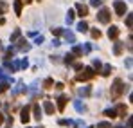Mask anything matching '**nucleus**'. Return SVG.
Listing matches in <instances>:
<instances>
[{
    "label": "nucleus",
    "mask_w": 133,
    "mask_h": 128,
    "mask_svg": "<svg viewBox=\"0 0 133 128\" xmlns=\"http://www.w3.org/2000/svg\"><path fill=\"white\" fill-rule=\"evenodd\" d=\"M90 34H92V38H94V40H99V38H101V31H99V29H92V31H90Z\"/></svg>",
    "instance_id": "nucleus-27"
},
{
    "label": "nucleus",
    "mask_w": 133,
    "mask_h": 128,
    "mask_svg": "<svg viewBox=\"0 0 133 128\" xmlns=\"http://www.w3.org/2000/svg\"><path fill=\"white\" fill-rule=\"evenodd\" d=\"M76 13H77L81 18H85V16L88 15V5H85V4H76Z\"/></svg>",
    "instance_id": "nucleus-7"
},
{
    "label": "nucleus",
    "mask_w": 133,
    "mask_h": 128,
    "mask_svg": "<svg viewBox=\"0 0 133 128\" xmlns=\"http://www.w3.org/2000/svg\"><path fill=\"white\" fill-rule=\"evenodd\" d=\"M52 45H54V47H58V45H61V42H59V40H52Z\"/></svg>",
    "instance_id": "nucleus-43"
},
{
    "label": "nucleus",
    "mask_w": 133,
    "mask_h": 128,
    "mask_svg": "<svg viewBox=\"0 0 133 128\" xmlns=\"http://www.w3.org/2000/svg\"><path fill=\"white\" fill-rule=\"evenodd\" d=\"M74 108H76V110H77L79 114H83V112L87 110V107H85V105H83L81 101H74Z\"/></svg>",
    "instance_id": "nucleus-21"
},
{
    "label": "nucleus",
    "mask_w": 133,
    "mask_h": 128,
    "mask_svg": "<svg viewBox=\"0 0 133 128\" xmlns=\"http://www.w3.org/2000/svg\"><path fill=\"white\" fill-rule=\"evenodd\" d=\"M113 9H115V15H117V16H124V15H126V2L115 0V2H113Z\"/></svg>",
    "instance_id": "nucleus-4"
},
{
    "label": "nucleus",
    "mask_w": 133,
    "mask_h": 128,
    "mask_svg": "<svg viewBox=\"0 0 133 128\" xmlns=\"http://www.w3.org/2000/svg\"><path fill=\"white\" fill-rule=\"evenodd\" d=\"M88 29H90V27H88V23H87L85 20H81L79 23H77V31H79V33H87Z\"/></svg>",
    "instance_id": "nucleus-19"
},
{
    "label": "nucleus",
    "mask_w": 133,
    "mask_h": 128,
    "mask_svg": "<svg viewBox=\"0 0 133 128\" xmlns=\"http://www.w3.org/2000/svg\"><path fill=\"white\" fill-rule=\"evenodd\" d=\"M43 110L49 114V115H52V114H54V105H52L50 101H45L43 103Z\"/></svg>",
    "instance_id": "nucleus-16"
},
{
    "label": "nucleus",
    "mask_w": 133,
    "mask_h": 128,
    "mask_svg": "<svg viewBox=\"0 0 133 128\" xmlns=\"http://www.w3.org/2000/svg\"><path fill=\"white\" fill-rule=\"evenodd\" d=\"M43 87L45 88H52V87H54V80H52V78H47L43 81Z\"/></svg>",
    "instance_id": "nucleus-28"
},
{
    "label": "nucleus",
    "mask_w": 133,
    "mask_h": 128,
    "mask_svg": "<svg viewBox=\"0 0 133 128\" xmlns=\"http://www.w3.org/2000/svg\"><path fill=\"white\" fill-rule=\"evenodd\" d=\"M131 25H133V15H131V13H128V15H126V27L131 29Z\"/></svg>",
    "instance_id": "nucleus-25"
},
{
    "label": "nucleus",
    "mask_w": 133,
    "mask_h": 128,
    "mask_svg": "<svg viewBox=\"0 0 133 128\" xmlns=\"http://www.w3.org/2000/svg\"><path fill=\"white\" fill-rule=\"evenodd\" d=\"M0 51H2V42H0Z\"/></svg>",
    "instance_id": "nucleus-47"
},
{
    "label": "nucleus",
    "mask_w": 133,
    "mask_h": 128,
    "mask_svg": "<svg viewBox=\"0 0 133 128\" xmlns=\"http://www.w3.org/2000/svg\"><path fill=\"white\" fill-rule=\"evenodd\" d=\"M2 123H4V114L0 112V125H2Z\"/></svg>",
    "instance_id": "nucleus-45"
},
{
    "label": "nucleus",
    "mask_w": 133,
    "mask_h": 128,
    "mask_svg": "<svg viewBox=\"0 0 133 128\" xmlns=\"http://www.w3.org/2000/svg\"><path fill=\"white\" fill-rule=\"evenodd\" d=\"M59 125H61V126H68V125H72V121H68V119H61Z\"/></svg>",
    "instance_id": "nucleus-37"
},
{
    "label": "nucleus",
    "mask_w": 133,
    "mask_h": 128,
    "mask_svg": "<svg viewBox=\"0 0 133 128\" xmlns=\"http://www.w3.org/2000/svg\"><path fill=\"white\" fill-rule=\"evenodd\" d=\"M38 128H43V126H38Z\"/></svg>",
    "instance_id": "nucleus-49"
},
{
    "label": "nucleus",
    "mask_w": 133,
    "mask_h": 128,
    "mask_svg": "<svg viewBox=\"0 0 133 128\" xmlns=\"http://www.w3.org/2000/svg\"><path fill=\"white\" fill-rule=\"evenodd\" d=\"M126 67L131 69V58H126Z\"/></svg>",
    "instance_id": "nucleus-41"
},
{
    "label": "nucleus",
    "mask_w": 133,
    "mask_h": 128,
    "mask_svg": "<svg viewBox=\"0 0 133 128\" xmlns=\"http://www.w3.org/2000/svg\"><path fill=\"white\" fill-rule=\"evenodd\" d=\"M72 67H74L76 70H81V69H83V63H79V62H76V63H72Z\"/></svg>",
    "instance_id": "nucleus-38"
},
{
    "label": "nucleus",
    "mask_w": 133,
    "mask_h": 128,
    "mask_svg": "<svg viewBox=\"0 0 133 128\" xmlns=\"http://www.w3.org/2000/svg\"><path fill=\"white\" fill-rule=\"evenodd\" d=\"M94 76H95V69H94V67H83L81 72L76 76V80H77V81H88Z\"/></svg>",
    "instance_id": "nucleus-2"
},
{
    "label": "nucleus",
    "mask_w": 133,
    "mask_h": 128,
    "mask_svg": "<svg viewBox=\"0 0 133 128\" xmlns=\"http://www.w3.org/2000/svg\"><path fill=\"white\" fill-rule=\"evenodd\" d=\"M126 92V85H124V81L122 80H115L113 83H111V88H110V94H111V99H119L122 94Z\"/></svg>",
    "instance_id": "nucleus-1"
},
{
    "label": "nucleus",
    "mask_w": 133,
    "mask_h": 128,
    "mask_svg": "<svg viewBox=\"0 0 133 128\" xmlns=\"http://www.w3.org/2000/svg\"><path fill=\"white\" fill-rule=\"evenodd\" d=\"M43 36H42V34H36V36H34V43H36V45H42V43H43Z\"/></svg>",
    "instance_id": "nucleus-34"
},
{
    "label": "nucleus",
    "mask_w": 133,
    "mask_h": 128,
    "mask_svg": "<svg viewBox=\"0 0 133 128\" xmlns=\"http://www.w3.org/2000/svg\"><path fill=\"white\" fill-rule=\"evenodd\" d=\"M101 67H103V63H101V60H97V58H94V69H97V70H99Z\"/></svg>",
    "instance_id": "nucleus-35"
},
{
    "label": "nucleus",
    "mask_w": 133,
    "mask_h": 128,
    "mask_svg": "<svg viewBox=\"0 0 133 128\" xmlns=\"http://www.w3.org/2000/svg\"><path fill=\"white\" fill-rule=\"evenodd\" d=\"M4 23H5V18H4V16H0V25H4Z\"/></svg>",
    "instance_id": "nucleus-44"
},
{
    "label": "nucleus",
    "mask_w": 133,
    "mask_h": 128,
    "mask_svg": "<svg viewBox=\"0 0 133 128\" xmlns=\"http://www.w3.org/2000/svg\"><path fill=\"white\" fill-rule=\"evenodd\" d=\"M22 90H25V88H23V83H22V81H18V83H16V88H13V94L16 96V94H20Z\"/></svg>",
    "instance_id": "nucleus-24"
},
{
    "label": "nucleus",
    "mask_w": 133,
    "mask_h": 128,
    "mask_svg": "<svg viewBox=\"0 0 133 128\" xmlns=\"http://www.w3.org/2000/svg\"><path fill=\"white\" fill-rule=\"evenodd\" d=\"M74 16H76V11H72V9H68V13H66L65 16V22L70 25V23H74Z\"/></svg>",
    "instance_id": "nucleus-18"
},
{
    "label": "nucleus",
    "mask_w": 133,
    "mask_h": 128,
    "mask_svg": "<svg viewBox=\"0 0 133 128\" xmlns=\"http://www.w3.org/2000/svg\"><path fill=\"white\" fill-rule=\"evenodd\" d=\"M5 11H7V4H5L4 0H0V16H2Z\"/></svg>",
    "instance_id": "nucleus-32"
},
{
    "label": "nucleus",
    "mask_w": 133,
    "mask_h": 128,
    "mask_svg": "<svg viewBox=\"0 0 133 128\" xmlns=\"http://www.w3.org/2000/svg\"><path fill=\"white\" fill-rule=\"evenodd\" d=\"M81 49H83V52H90V51H92V45L87 43V45H85V47H81Z\"/></svg>",
    "instance_id": "nucleus-39"
},
{
    "label": "nucleus",
    "mask_w": 133,
    "mask_h": 128,
    "mask_svg": "<svg viewBox=\"0 0 133 128\" xmlns=\"http://www.w3.org/2000/svg\"><path fill=\"white\" fill-rule=\"evenodd\" d=\"M95 128H111V123L103 121V123H97V126H95Z\"/></svg>",
    "instance_id": "nucleus-33"
},
{
    "label": "nucleus",
    "mask_w": 133,
    "mask_h": 128,
    "mask_svg": "<svg viewBox=\"0 0 133 128\" xmlns=\"http://www.w3.org/2000/svg\"><path fill=\"white\" fill-rule=\"evenodd\" d=\"M29 119H31V107L27 105V107H23L22 112H20V121H22L23 125H27V123H29Z\"/></svg>",
    "instance_id": "nucleus-5"
},
{
    "label": "nucleus",
    "mask_w": 133,
    "mask_h": 128,
    "mask_svg": "<svg viewBox=\"0 0 133 128\" xmlns=\"http://www.w3.org/2000/svg\"><path fill=\"white\" fill-rule=\"evenodd\" d=\"M66 101H68V97H66V96H59V97H58V110H59V112H63V110H65Z\"/></svg>",
    "instance_id": "nucleus-10"
},
{
    "label": "nucleus",
    "mask_w": 133,
    "mask_h": 128,
    "mask_svg": "<svg viewBox=\"0 0 133 128\" xmlns=\"http://www.w3.org/2000/svg\"><path fill=\"white\" fill-rule=\"evenodd\" d=\"M87 128H94V126H87Z\"/></svg>",
    "instance_id": "nucleus-48"
},
{
    "label": "nucleus",
    "mask_w": 133,
    "mask_h": 128,
    "mask_svg": "<svg viewBox=\"0 0 133 128\" xmlns=\"http://www.w3.org/2000/svg\"><path fill=\"white\" fill-rule=\"evenodd\" d=\"M22 7H23V0H15V4H13V9H15V13L20 16L22 15Z\"/></svg>",
    "instance_id": "nucleus-12"
},
{
    "label": "nucleus",
    "mask_w": 133,
    "mask_h": 128,
    "mask_svg": "<svg viewBox=\"0 0 133 128\" xmlns=\"http://www.w3.org/2000/svg\"><path fill=\"white\" fill-rule=\"evenodd\" d=\"M111 70H113V69H111V65H110V63H106L104 67H103V70H101V76H104V78H108V76L111 74Z\"/></svg>",
    "instance_id": "nucleus-17"
},
{
    "label": "nucleus",
    "mask_w": 133,
    "mask_h": 128,
    "mask_svg": "<svg viewBox=\"0 0 133 128\" xmlns=\"http://www.w3.org/2000/svg\"><path fill=\"white\" fill-rule=\"evenodd\" d=\"M32 112H34V119L36 121H40L42 119V108H40V105H32Z\"/></svg>",
    "instance_id": "nucleus-15"
},
{
    "label": "nucleus",
    "mask_w": 133,
    "mask_h": 128,
    "mask_svg": "<svg viewBox=\"0 0 133 128\" xmlns=\"http://www.w3.org/2000/svg\"><path fill=\"white\" fill-rule=\"evenodd\" d=\"M50 31H52V34H56V36H59V34L63 33V29H61V27H54V29H50Z\"/></svg>",
    "instance_id": "nucleus-36"
},
{
    "label": "nucleus",
    "mask_w": 133,
    "mask_h": 128,
    "mask_svg": "<svg viewBox=\"0 0 133 128\" xmlns=\"http://www.w3.org/2000/svg\"><path fill=\"white\" fill-rule=\"evenodd\" d=\"M54 87H56V90H61V88H63V87H65V85H63V83H56V85H54Z\"/></svg>",
    "instance_id": "nucleus-42"
},
{
    "label": "nucleus",
    "mask_w": 133,
    "mask_h": 128,
    "mask_svg": "<svg viewBox=\"0 0 133 128\" xmlns=\"http://www.w3.org/2000/svg\"><path fill=\"white\" fill-rule=\"evenodd\" d=\"M63 62H65L66 65H72V63H74V54H66V56H65V60H63Z\"/></svg>",
    "instance_id": "nucleus-30"
},
{
    "label": "nucleus",
    "mask_w": 133,
    "mask_h": 128,
    "mask_svg": "<svg viewBox=\"0 0 133 128\" xmlns=\"http://www.w3.org/2000/svg\"><path fill=\"white\" fill-rule=\"evenodd\" d=\"M16 42H18V45H15L16 49H20V51H23V52L31 51V43H27V40H25V38H18Z\"/></svg>",
    "instance_id": "nucleus-6"
},
{
    "label": "nucleus",
    "mask_w": 133,
    "mask_h": 128,
    "mask_svg": "<svg viewBox=\"0 0 133 128\" xmlns=\"http://www.w3.org/2000/svg\"><path fill=\"white\" fill-rule=\"evenodd\" d=\"M22 36V31L20 29H15L13 33H11V36H9V40H11V43H16V40Z\"/></svg>",
    "instance_id": "nucleus-14"
},
{
    "label": "nucleus",
    "mask_w": 133,
    "mask_h": 128,
    "mask_svg": "<svg viewBox=\"0 0 133 128\" xmlns=\"http://www.w3.org/2000/svg\"><path fill=\"white\" fill-rule=\"evenodd\" d=\"M122 49H124V43L122 42L113 43V54H115V56H121V54H122Z\"/></svg>",
    "instance_id": "nucleus-11"
},
{
    "label": "nucleus",
    "mask_w": 133,
    "mask_h": 128,
    "mask_svg": "<svg viewBox=\"0 0 133 128\" xmlns=\"http://www.w3.org/2000/svg\"><path fill=\"white\" fill-rule=\"evenodd\" d=\"M72 54H74V56H81V54H83V49H81L79 45L74 43V47H72Z\"/></svg>",
    "instance_id": "nucleus-23"
},
{
    "label": "nucleus",
    "mask_w": 133,
    "mask_h": 128,
    "mask_svg": "<svg viewBox=\"0 0 133 128\" xmlns=\"http://www.w3.org/2000/svg\"><path fill=\"white\" fill-rule=\"evenodd\" d=\"M61 34L65 36V40H66L68 43H72V45L76 43V34H74L72 31H68V29H66V31H63V33H61Z\"/></svg>",
    "instance_id": "nucleus-9"
},
{
    "label": "nucleus",
    "mask_w": 133,
    "mask_h": 128,
    "mask_svg": "<svg viewBox=\"0 0 133 128\" xmlns=\"http://www.w3.org/2000/svg\"><path fill=\"white\" fill-rule=\"evenodd\" d=\"M103 2H104V0H90V5H92V7H101Z\"/></svg>",
    "instance_id": "nucleus-31"
},
{
    "label": "nucleus",
    "mask_w": 133,
    "mask_h": 128,
    "mask_svg": "<svg viewBox=\"0 0 133 128\" xmlns=\"http://www.w3.org/2000/svg\"><path fill=\"white\" fill-rule=\"evenodd\" d=\"M110 18H111L110 9L108 7H101L99 13H97V22L99 23H110Z\"/></svg>",
    "instance_id": "nucleus-3"
},
{
    "label": "nucleus",
    "mask_w": 133,
    "mask_h": 128,
    "mask_svg": "<svg viewBox=\"0 0 133 128\" xmlns=\"http://www.w3.org/2000/svg\"><path fill=\"white\" fill-rule=\"evenodd\" d=\"M9 87V81H0V94H4Z\"/></svg>",
    "instance_id": "nucleus-29"
},
{
    "label": "nucleus",
    "mask_w": 133,
    "mask_h": 128,
    "mask_svg": "<svg viewBox=\"0 0 133 128\" xmlns=\"http://www.w3.org/2000/svg\"><path fill=\"white\" fill-rule=\"evenodd\" d=\"M77 94L83 96V97H88L90 94H92V87H81V88L77 90Z\"/></svg>",
    "instance_id": "nucleus-13"
},
{
    "label": "nucleus",
    "mask_w": 133,
    "mask_h": 128,
    "mask_svg": "<svg viewBox=\"0 0 133 128\" xmlns=\"http://www.w3.org/2000/svg\"><path fill=\"white\" fill-rule=\"evenodd\" d=\"M119 33H121V31H119L117 25H110V27H108V38H110V40H115V38L119 36Z\"/></svg>",
    "instance_id": "nucleus-8"
},
{
    "label": "nucleus",
    "mask_w": 133,
    "mask_h": 128,
    "mask_svg": "<svg viewBox=\"0 0 133 128\" xmlns=\"http://www.w3.org/2000/svg\"><path fill=\"white\" fill-rule=\"evenodd\" d=\"M104 115H106V117H117L115 108H106V110H104Z\"/></svg>",
    "instance_id": "nucleus-26"
},
{
    "label": "nucleus",
    "mask_w": 133,
    "mask_h": 128,
    "mask_svg": "<svg viewBox=\"0 0 133 128\" xmlns=\"http://www.w3.org/2000/svg\"><path fill=\"white\" fill-rule=\"evenodd\" d=\"M25 2H27V4H29V2H32V0H25Z\"/></svg>",
    "instance_id": "nucleus-46"
},
{
    "label": "nucleus",
    "mask_w": 133,
    "mask_h": 128,
    "mask_svg": "<svg viewBox=\"0 0 133 128\" xmlns=\"http://www.w3.org/2000/svg\"><path fill=\"white\" fill-rule=\"evenodd\" d=\"M20 67H22V69H27V67H29V62H27V60H22V62H20Z\"/></svg>",
    "instance_id": "nucleus-40"
},
{
    "label": "nucleus",
    "mask_w": 133,
    "mask_h": 128,
    "mask_svg": "<svg viewBox=\"0 0 133 128\" xmlns=\"http://www.w3.org/2000/svg\"><path fill=\"white\" fill-rule=\"evenodd\" d=\"M115 114H117V115H126V105H117Z\"/></svg>",
    "instance_id": "nucleus-22"
},
{
    "label": "nucleus",
    "mask_w": 133,
    "mask_h": 128,
    "mask_svg": "<svg viewBox=\"0 0 133 128\" xmlns=\"http://www.w3.org/2000/svg\"><path fill=\"white\" fill-rule=\"evenodd\" d=\"M18 49L15 47V45H11V47H7V51H5V60H9V58H13V54L16 52Z\"/></svg>",
    "instance_id": "nucleus-20"
}]
</instances>
